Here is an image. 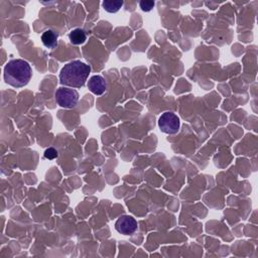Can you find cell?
<instances>
[{
  "label": "cell",
  "mask_w": 258,
  "mask_h": 258,
  "mask_svg": "<svg viewBox=\"0 0 258 258\" xmlns=\"http://www.w3.org/2000/svg\"><path fill=\"white\" fill-rule=\"evenodd\" d=\"M91 67L81 61H73L62 69L60 83L73 88H82L88 80Z\"/></svg>",
  "instance_id": "6da1fadb"
},
{
  "label": "cell",
  "mask_w": 258,
  "mask_h": 258,
  "mask_svg": "<svg viewBox=\"0 0 258 258\" xmlns=\"http://www.w3.org/2000/svg\"><path fill=\"white\" fill-rule=\"evenodd\" d=\"M33 77L31 65L24 60L9 61L4 68V81L16 88H21L30 83Z\"/></svg>",
  "instance_id": "7a4b0ae2"
},
{
  "label": "cell",
  "mask_w": 258,
  "mask_h": 258,
  "mask_svg": "<svg viewBox=\"0 0 258 258\" xmlns=\"http://www.w3.org/2000/svg\"><path fill=\"white\" fill-rule=\"evenodd\" d=\"M55 102L63 108H73L79 101V93L74 89L61 87L55 91Z\"/></svg>",
  "instance_id": "3957f363"
},
{
  "label": "cell",
  "mask_w": 258,
  "mask_h": 258,
  "mask_svg": "<svg viewBox=\"0 0 258 258\" xmlns=\"http://www.w3.org/2000/svg\"><path fill=\"white\" fill-rule=\"evenodd\" d=\"M180 118L173 112H165L159 119L161 131L166 134H176L180 130Z\"/></svg>",
  "instance_id": "277c9868"
},
{
  "label": "cell",
  "mask_w": 258,
  "mask_h": 258,
  "mask_svg": "<svg viewBox=\"0 0 258 258\" xmlns=\"http://www.w3.org/2000/svg\"><path fill=\"white\" fill-rule=\"evenodd\" d=\"M115 229L120 234L131 235L137 230V222L133 217L124 215L116 221Z\"/></svg>",
  "instance_id": "5b68a950"
},
{
  "label": "cell",
  "mask_w": 258,
  "mask_h": 258,
  "mask_svg": "<svg viewBox=\"0 0 258 258\" xmlns=\"http://www.w3.org/2000/svg\"><path fill=\"white\" fill-rule=\"evenodd\" d=\"M88 88L93 94L100 96L105 93L107 85L103 77L99 76V75H95L90 78L88 82Z\"/></svg>",
  "instance_id": "8992f818"
},
{
  "label": "cell",
  "mask_w": 258,
  "mask_h": 258,
  "mask_svg": "<svg viewBox=\"0 0 258 258\" xmlns=\"http://www.w3.org/2000/svg\"><path fill=\"white\" fill-rule=\"evenodd\" d=\"M58 38H59L58 34L55 33L52 30H48L41 35L42 44H44V46L47 47L48 49H52V50L58 47V44H59Z\"/></svg>",
  "instance_id": "52a82bcc"
},
{
  "label": "cell",
  "mask_w": 258,
  "mask_h": 258,
  "mask_svg": "<svg viewBox=\"0 0 258 258\" xmlns=\"http://www.w3.org/2000/svg\"><path fill=\"white\" fill-rule=\"evenodd\" d=\"M69 38L71 44H73L75 46L83 45L84 42L87 39V36H86V33L81 30V28H75V30L72 31L69 35Z\"/></svg>",
  "instance_id": "ba28073f"
},
{
  "label": "cell",
  "mask_w": 258,
  "mask_h": 258,
  "mask_svg": "<svg viewBox=\"0 0 258 258\" xmlns=\"http://www.w3.org/2000/svg\"><path fill=\"white\" fill-rule=\"evenodd\" d=\"M104 9L109 13H116L122 6L123 1H112V0H105L102 3Z\"/></svg>",
  "instance_id": "9c48e42d"
},
{
  "label": "cell",
  "mask_w": 258,
  "mask_h": 258,
  "mask_svg": "<svg viewBox=\"0 0 258 258\" xmlns=\"http://www.w3.org/2000/svg\"><path fill=\"white\" fill-rule=\"evenodd\" d=\"M155 3L154 1H151V0H142V1L139 2V6L141 8L142 11H146V12H149L152 10V8L154 7Z\"/></svg>",
  "instance_id": "30bf717a"
},
{
  "label": "cell",
  "mask_w": 258,
  "mask_h": 258,
  "mask_svg": "<svg viewBox=\"0 0 258 258\" xmlns=\"http://www.w3.org/2000/svg\"><path fill=\"white\" fill-rule=\"evenodd\" d=\"M58 155H59L58 151H56L53 147H51L45 151V157L48 160H55V159H56V157H58Z\"/></svg>",
  "instance_id": "8fae6325"
}]
</instances>
